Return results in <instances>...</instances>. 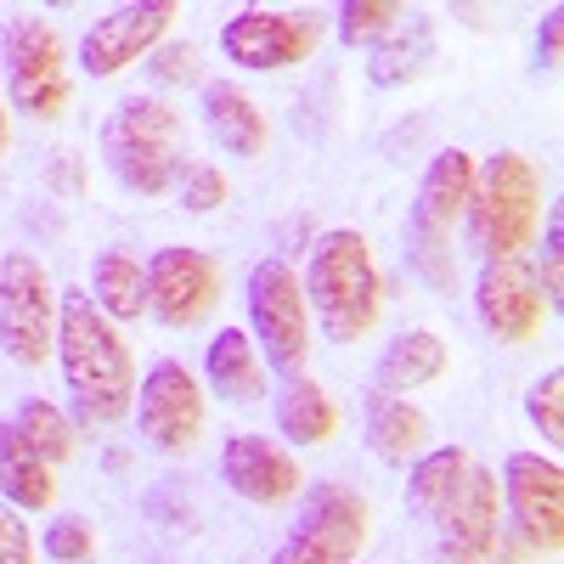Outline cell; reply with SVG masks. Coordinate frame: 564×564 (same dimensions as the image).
Here are the masks:
<instances>
[{
  "label": "cell",
  "instance_id": "cell-34",
  "mask_svg": "<svg viewBox=\"0 0 564 564\" xmlns=\"http://www.w3.org/2000/svg\"><path fill=\"white\" fill-rule=\"evenodd\" d=\"M536 289L547 305H558V215H547V243H542V276Z\"/></svg>",
  "mask_w": 564,
  "mask_h": 564
},
{
  "label": "cell",
  "instance_id": "cell-3",
  "mask_svg": "<svg viewBox=\"0 0 564 564\" xmlns=\"http://www.w3.org/2000/svg\"><path fill=\"white\" fill-rule=\"evenodd\" d=\"M468 243H475L486 260H520V249H531L536 220H542V175L525 153H491L486 164H475V181H468Z\"/></svg>",
  "mask_w": 564,
  "mask_h": 564
},
{
  "label": "cell",
  "instance_id": "cell-36",
  "mask_svg": "<svg viewBox=\"0 0 564 564\" xmlns=\"http://www.w3.org/2000/svg\"><path fill=\"white\" fill-rule=\"evenodd\" d=\"M12 148V113H7V102H0V153Z\"/></svg>",
  "mask_w": 564,
  "mask_h": 564
},
{
  "label": "cell",
  "instance_id": "cell-11",
  "mask_svg": "<svg viewBox=\"0 0 564 564\" xmlns=\"http://www.w3.org/2000/svg\"><path fill=\"white\" fill-rule=\"evenodd\" d=\"M502 502L513 531L525 536V547L536 553H558L564 547V468L542 452H513L502 463Z\"/></svg>",
  "mask_w": 564,
  "mask_h": 564
},
{
  "label": "cell",
  "instance_id": "cell-2",
  "mask_svg": "<svg viewBox=\"0 0 564 564\" xmlns=\"http://www.w3.org/2000/svg\"><path fill=\"white\" fill-rule=\"evenodd\" d=\"M300 289H305V305L316 311L322 334L334 345L367 339L372 322H379V305H384V282H379V265H372V243L350 226L322 231V238L311 243V265L300 276Z\"/></svg>",
  "mask_w": 564,
  "mask_h": 564
},
{
  "label": "cell",
  "instance_id": "cell-20",
  "mask_svg": "<svg viewBox=\"0 0 564 564\" xmlns=\"http://www.w3.org/2000/svg\"><path fill=\"white\" fill-rule=\"evenodd\" d=\"M0 491H7L12 508H52L57 497V475L45 463L18 423H0Z\"/></svg>",
  "mask_w": 564,
  "mask_h": 564
},
{
  "label": "cell",
  "instance_id": "cell-5",
  "mask_svg": "<svg viewBox=\"0 0 564 564\" xmlns=\"http://www.w3.org/2000/svg\"><path fill=\"white\" fill-rule=\"evenodd\" d=\"M468 181H475V159L463 148H446L435 153L430 175L417 186V209H412V243H406V260L412 271L430 282V289H452L457 282V260H452V226L463 220V204H468Z\"/></svg>",
  "mask_w": 564,
  "mask_h": 564
},
{
  "label": "cell",
  "instance_id": "cell-21",
  "mask_svg": "<svg viewBox=\"0 0 564 564\" xmlns=\"http://www.w3.org/2000/svg\"><path fill=\"white\" fill-rule=\"evenodd\" d=\"M204 367H209V384L220 401H260L265 395V361H260L254 339L238 334V327H226V334L209 339Z\"/></svg>",
  "mask_w": 564,
  "mask_h": 564
},
{
  "label": "cell",
  "instance_id": "cell-33",
  "mask_svg": "<svg viewBox=\"0 0 564 564\" xmlns=\"http://www.w3.org/2000/svg\"><path fill=\"white\" fill-rule=\"evenodd\" d=\"M0 564H34V536L12 502H0Z\"/></svg>",
  "mask_w": 564,
  "mask_h": 564
},
{
  "label": "cell",
  "instance_id": "cell-19",
  "mask_svg": "<svg viewBox=\"0 0 564 564\" xmlns=\"http://www.w3.org/2000/svg\"><path fill=\"white\" fill-rule=\"evenodd\" d=\"M446 372V339L430 327H412V334L390 339V350L379 356V395H406L423 390Z\"/></svg>",
  "mask_w": 564,
  "mask_h": 564
},
{
  "label": "cell",
  "instance_id": "cell-30",
  "mask_svg": "<svg viewBox=\"0 0 564 564\" xmlns=\"http://www.w3.org/2000/svg\"><path fill=\"white\" fill-rule=\"evenodd\" d=\"M45 553L57 564H90L97 558V531H90V520H79V513H63V520H52V531H45Z\"/></svg>",
  "mask_w": 564,
  "mask_h": 564
},
{
  "label": "cell",
  "instance_id": "cell-32",
  "mask_svg": "<svg viewBox=\"0 0 564 564\" xmlns=\"http://www.w3.org/2000/svg\"><path fill=\"white\" fill-rule=\"evenodd\" d=\"M181 204L193 215H209L226 204V175L215 164H181Z\"/></svg>",
  "mask_w": 564,
  "mask_h": 564
},
{
  "label": "cell",
  "instance_id": "cell-4",
  "mask_svg": "<svg viewBox=\"0 0 564 564\" xmlns=\"http://www.w3.org/2000/svg\"><path fill=\"white\" fill-rule=\"evenodd\" d=\"M102 159L124 193L159 198L181 175V113L159 97H124L102 130Z\"/></svg>",
  "mask_w": 564,
  "mask_h": 564
},
{
  "label": "cell",
  "instance_id": "cell-17",
  "mask_svg": "<svg viewBox=\"0 0 564 564\" xmlns=\"http://www.w3.org/2000/svg\"><path fill=\"white\" fill-rule=\"evenodd\" d=\"M220 475H226V486L238 491V497L265 502V508H271V502H289V497L305 486L294 452H282V446L265 441V435H231L226 452H220Z\"/></svg>",
  "mask_w": 564,
  "mask_h": 564
},
{
  "label": "cell",
  "instance_id": "cell-18",
  "mask_svg": "<svg viewBox=\"0 0 564 564\" xmlns=\"http://www.w3.org/2000/svg\"><path fill=\"white\" fill-rule=\"evenodd\" d=\"M198 113H204L209 141H215V148H226L231 159H260L265 153L271 130H265V113H260V102L249 97V90L215 79V85H204V108Z\"/></svg>",
  "mask_w": 564,
  "mask_h": 564
},
{
  "label": "cell",
  "instance_id": "cell-1",
  "mask_svg": "<svg viewBox=\"0 0 564 564\" xmlns=\"http://www.w3.org/2000/svg\"><path fill=\"white\" fill-rule=\"evenodd\" d=\"M57 361L68 379L74 423H85V430H108L135 406V356L119 339V327L90 305V294H63Z\"/></svg>",
  "mask_w": 564,
  "mask_h": 564
},
{
  "label": "cell",
  "instance_id": "cell-35",
  "mask_svg": "<svg viewBox=\"0 0 564 564\" xmlns=\"http://www.w3.org/2000/svg\"><path fill=\"white\" fill-rule=\"evenodd\" d=\"M558 34H564V12L547 7V18L536 29V68H558Z\"/></svg>",
  "mask_w": 564,
  "mask_h": 564
},
{
  "label": "cell",
  "instance_id": "cell-22",
  "mask_svg": "<svg viewBox=\"0 0 564 564\" xmlns=\"http://www.w3.org/2000/svg\"><path fill=\"white\" fill-rule=\"evenodd\" d=\"M276 430L294 446H327L339 435V406L316 379H289L276 395Z\"/></svg>",
  "mask_w": 564,
  "mask_h": 564
},
{
  "label": "cell",
  "instance_id": "cell-28",
  "mask_svg": "<svg viewBox=\"0 0 564 564\" xmlns=\"http://www.w3.org/2000/svg\"><path fill=\"white\" fill-rule=\"evenodd\" d=\"M406 23V12L395 0H345L339 7V40L345 45H379Z\"/></svg>",
  "mask_w": 564,
  "mask_h": 564
},
{
  "label": "cell",
  "instance_id": "cell-29",
  "mask_svg": "<svg viewBox=\"0 0 564 564\" xmlns=\"http://www.w3.org/2000/svg\"><path fill=\"white\" fill-rule=\"evenodd\" d=\"M525 412H531L536 430L547 435V446H558V441H564V372H558V367H547L542 379L531 384Z\"/></svg>",
  "mask_w": 564,
  "mask_h": 564
},
{
  "label": "cell",
  "instance_id": "cell-16",
  "mask_svg": "<svg viewBox=\"0 0 564 564\" xmlns=\"http://www.w3.org/2000/svg\"><path fill=\"white\" fill-rule=\"evenodd\" d=\"M475 311L486 322V334L502 345H525L542 334L547 300L536 289V271L525 260H486L475 282Z\"/></svg>",
  "mask_w": 564,
  "mask_h": 564
},
{
  "label": "cell",
  "instance_id": "cell-24",
  "mask_svg": "<svg viewBox=\"0 0 564 564\" xmlns=\"http://www.w3.org/2000/svg\"><path fill=\"white\" fill-rule=\"evenodd\" d=\"M367 441L379 457L406 463V457L423 452V441H430V417L417 406H406V395H379L372 401V417H367Z\"/></svg>",
  "mask_w": 564,
  "mask_h": 564
},
{
  "label": "cell",
  "instance_id": "cell-31",
  "mask_svg": "<svg viewBox=\"0 0 564 564\" xmlns=\"http://www.w3.org/2000/svg\"><path fill=\"white\" fill-rule=\"evenodd\" d=\"M148 68L159 85H198L204 79V57L193 40H170V45H153L148 52Z\"/></svg>",
  "mask_w": 564,
  "mask_h": 564
},
{
  "label": "cell",
  "instance_id": "cell-14",
  "mask_svg": "<svg viewBox=\"0 0 564 564\" xmlns=\"http://www.w3.org/2000/svg\"><path fill=\"white\" fill-rule=\"evenodd\" d=\"M175 0H141V7H119L108 18H97L79 40V63L90 79H113L119 68H130L135 57H148L164 40V29L175 23Z\"/></svg>",
  "mask_w": 564,
  "mask_h": 564
},
{
  "label": "cell",
  "instance_id": "cell-9",
  "mask_svg": "<svg viewBox=\"0 0 564 564\" xmlns=\"http://www.w3.org/2000/svg\"><path fill=\"white\" fill-rule=\"evenodd\" d=\"M372 531V513L367 502L339 486V480H322L305 508H300V525L289 531V542L276 547L271 564H356Z\"/></svg>",
  "mask_w": 564,
  "mask_h": 564
},
{
  "label": "cell",
  "instance_id": "cell-13",
  "mask_svg": "<svg viewBox=\"0 0 564 564\" xmlns=\"http://www.w3.org/2000/svg\"><path fill=\"white\" fill-rule=\"evenodd\" d=\"M220 305V265L198 249H159L148 265V311L164 327H198Z\"/></svg>",
  "mask_w": 564,
  "mask_h": 564
},
{
  "label": "cell",
  "instance_id": "cell-6",
  "mask_svg": "<svg viewBox=\"0 0 564 564\" xmlns=\"http://www.w3.org/2000/svg\"><path fill=\"white\" fill-rule=\"evenodd\" d=\"M249 322L260 361H271V372H282V379H300L311 356V305L300 289V271L282 254H265L249 271Z\"/></svg>",
  "mask_w": 564,
  "mask_h": 564
},
{
  "label": "cell",
  "instance_id": "cell-26",
  "mask_svg": "<svg viewBox=\"0 0 564 564\" xmlns=\"http://www.w3.org/2000/svg\"><path fill=\"white\" fill-rule=\"evenodd\" d=\"M430 23L423 18H406V29H395L390 40H379V52H372V85H401V79H412L423 63H430Z\"/></svg>",
  "mask_w": 564,
  "mask_h": 564
},
{
  "label": "cell",
  "instance_id": "cell-10",
  "mask_svg": "<svg viewBox=\"0 0 564 564\" xmlns=\"http://www.w3.org/2000/svg\"><path fill=\"white\" fill-rule=\"evenodd\" d=\"M316 45H322V18L316 12H265V7H249V12L220 23L226 63L249 68V74L294 68V63L316 57Z\"/></svg>",
  "mask_w": 564,
  "mask_h": 564
},
{
  "label": "cell",
  "instance_id": "cell-12",
  "mask_svg": "<svg viewBox=\"0 0 564 564\" xmlns=\"http://www.w3.org/2000/svg\"><path fill=\"white\" fill-rule=\"evenodd\" d=\"M135 430L159 452H193L204 435V390L186 361H153L135 390Z\"/></svg>",
  "mask_w": 564,
  "mask_h": 564
},
{
  "label": "cell",
  "instance_id": "cell-15",
  "mask_svg": "<svg viewBox=\"0 0 564 564\" xmlns=\"http://www.w3.org/2000/svg\"><path fill=\"white\" fill-rule=\"evenodd\" d=\"M502 491H497V475L480 463H468V475L457 486V497L441 508V547H446V564H491L497 558V542H502Z\"/></svg>",
  "mask_w": 564,
  "mask_h": 564
},
{
  "label": "cell",
  "instance_id": "cell-23",
  "mask_svg": "<svg viewBox=\"0 0 564 564\" xmlns=\"http://www.w3.org/2000/svg\"><path fill=\"white\" fill-rule=\"evenodd\" d=\"M90 305H97L108 322H135L148 316V265H141L135 254L124 249H108L97 260V271H90Z\"/></svg>",
  "mask_w": 564,
  "mask_h": 564
},
{
  "label": "cell",
  "instance_id": "cell-27",
  "mask_svg": "<svg viewBox=\"0 0 564 564\" xmlns=\"http://www.w3.org/2000/svg\"><path fill=\"white\" fill-rule=\"evenodd\" d=\"M12 423H18V430H23V441H29V446H34L45 463H52V468H57V463L74 452V430H68V417H63L52 401H40V395H34V401H23Z\"/></svg>",
  "mask_w": 564,
  "mask_h": 564
},
{
  "label": "cell",
  "instance_id": "cell-8",
  "mask_svg": "<svg viewBox=\"0 0 564 564\" xmlns=\"http://www.w3.org/2000/svg\"><path fill=\"white\" fill-rule=\"evenodd\" d=\"M57 316L63 294L34 254L0 260V350L18 367H45V356L57 350Z\"/></svg>",
  "mask_w": 564,
  "mask_h": 564
},
{
  "label": "cell",
  "instance_id": "cell-25",
  "mask_svg": "<svg viewBox=\"0 0 564 564\" xmlns=\"http://www.w3.org/2000/svg\"><path fill=\"white\" fill-rule=\"evenodd\" d=\"M468 463H475V457H468L463 446H441L430 457H417V468L406 475V502L423 513V520H441V508L457 497Z\"/></svg>",
  "mask_w": 564,
  "mask_h": 564
},
{
  "label": "cell",
  "instance_id": "cell-7",
  "mask_svg": "<svg viewBox=\"0 0 564 564\" xmlns=\"http://www.w3.org/2000/svg\"><path fill=\"white\" fill-rule=\"evenodd\" d=\"M0 57H7L12 108L23 119L52 124L68 113V57H63V40L52 23L7 18V29H0Z\"/></svg>",
  "mask_w": 564,
  "mask_h": 564
}]
</instances>
